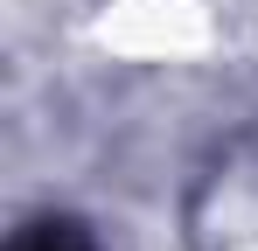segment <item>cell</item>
Here are the masks:
<instances>
[{"mask_svg": "<svg viewBox=\"0 0 258 251\" xmlns=\"http://www.w3.org/2000/svg\"><path fill=\"white\" fill-rule=\"evenodd\" d=\"M14 251H84V244H77L70 230H56V223H49V230H35V237H21Z\"/></svg>", "mask_w": 258, "mask_h": 251, "instance_id": "6da1fadb", "label": "cell"}]
</instances>
